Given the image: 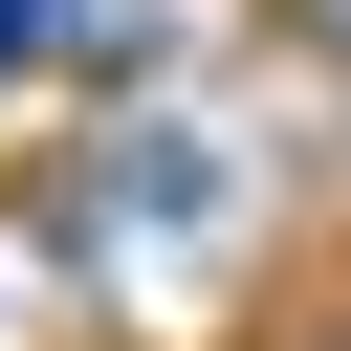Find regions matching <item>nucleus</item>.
Returning a JSON list of instances; mask_svg holds the SVG:
<instances>
[{
	"instance_id": "1",
	"label": "nucleus",
	"mask_w": 351,
	"mask_h": 351,
	"mask_svg": "<svg viewBox=\"0 0 351 351\" xmlns=\"http://www.w3.org/2000/svg\"><path fill=\"white\" fill-rule=\"evenodd\" d=\"M44 44H66V0H0V66H44Z\"/></svg>"
},
{
	"instance_id": "2",
	"label": "nucleus",
	"mask_w": 351,
	"mask_h": 351,
	"mask_svg": "<svg viewBox=\"0 0 351 351\" xmlns=\"http://www.w3.org/2000/svg\"><path fill=\"white\" fill-rule=\"evenodd\" d=\"M307 44H351V0H307Z\"/></svg>"
}]
</instances>
